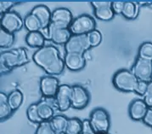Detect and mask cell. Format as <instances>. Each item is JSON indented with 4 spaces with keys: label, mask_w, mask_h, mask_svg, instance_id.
<instances>
[{
    "label": "cell",
    "mask_w": 152,
    "mask_h": 134,
    "mask_svg": "<svg viewBox=\"0 0 152 134\" xmlns=\"http://www.w3.org/2000/svg\"><path fill=\"white\" fill-rule=\"evenodd\" d=\"M32 60L48 75H61L66 67L64 57H62L60 50L53 44L44 45L37 50L32 55Z\"/></svg>",
    "instance_id": "cell-1"
},
{
    "label": "cell",
    "mask_w": 152,
    "mask_h": 134,
    "mask_svg": "<svg viewBox=\"0 0 152 134\" xmlns=\"http://www.w3.org/2000/svg\"><path fill=\"white\" fill-rule=\"evenodd\" d=\"M30 61L27 50L19 47L2 52L0 55V70L1 73L11 72L16 67H22Z\"/></svg>",
    "instance_id": "cell-2"
},
{
    "label": "cell",
    "mask_w": 152,
    "mask_h": 134,
    "mask_svg": "<svg viewBox=\"0 0 152 134\" xmlns=\"http://www.w3.org/2000/svg\"><path fill=\"white\" fill-rule=\"evenodd\" d=\"M138 79L131 70L120 69L116 71L112 78V84L116 90L122 92H134Z\"/></svg>",
    "instance_id": "cell-3"
},
{
    "label": "cell",
    "mask_w": 152,
    "mask_h": 134,
    "mask_svg": "<svg viewBox=\"0 0 152 134\" xmlns=\"http://www.w3.org/2000/svg\"><path fill=\"white\" fill-rule=\"evenodd\" d=\"M89 121L95 133H106L110 127V118L106 110L98 107L92 110L89 116Z\"/></svg>",
    "instance_id": "cell-4"
},
{
    "label": "cell",
    "mask_w": 152,
    "mask_h": 134,
    "mask_svg": "<svg viewBox=\"0 0 152 134\" xmlns=\"http://www.w3.org/2000/svg\"><path fill=\"white\" fill-rule=\"evenodd\" d=\"M69 29L72 34L74 35L88 34L96 29V21L90 15L83 14L73 19L72 23L71 24Z\"/></svg>",
    "instance_id": "cell-5"
},
{
    "label": "cell",
    "mask_w": 152,
    "mask_h": 134,
    "mask_svg": "<svg viewBox=\"0 0 152 134\" xmlns=\"http://www.w3.org/2000/svg\"><path fill=\"white\" fill-rule=\"evenodd\" d=\"M64 48L66 53H79L84 55L86 51H88L92 47L88 40V34H72L68 42L64 45Z\"/></svg>",
    "instance_id": "cell-6"
},
{
    "label": "cell",
    "mask_w": 152,
    "mask_h": 134,
    "mask_svg": "<svg viewBox=\"0 0 152 134\" xmlns=\"http://www.w3.org/2000/svg\"><path fill=\"white\" fill-rule=\"evenodd\" d=\"M1 28L9 33H15L20 31L24 26V19L15 11L10 10L1 15Z\"/></svg>",
    "instance_id": "cell-7"
},
{
    "label": "cell",
    "mask_w": 152,
    "mask_h": 134,
    "mask_svg": "<svg viewBox=\"0 0 152 134\" xmlns=\"http://www.w3.org/2000/svg\"><path fill=\"white\" fill-rule=\"evenodd\" d=\"M32 15H34L41 23V33L45 37L46 39L49 40V26L51 24V16L52 11H50L49 8L44 4H38L35 6L30 11Z\"/></svg>",
    "instance_id": "cell-8"
},
{
    "label": "cell",
    "mask_w": 152,
    "mask_h": 134,
    "mask_svg": "<svg viewBox=\"0 0 152 134\" xmlns=\"http://www.w3.org/2000/svg\"><path fill=\"white\" fill-rule=\"evenodd\" d=\"M90 102V94L84 86L81 85H72V108L83 110Z\"/></svg>",
    "instance_id": "cell-9"
},
{
    "label": "cell",
    "mask_w": 152,
    "mask_h": 134,
    "mask_svg": "<svg viewBox=\"0 0 152 134\" xmlns=\"http://www.w3.org/2000/svg\"><path fill=\"white\" fill-rule=\"evenodd\" d=\"M131 71L138 80L150 82L152 80V61L137 57Z\"/></svg>",
    "instance_id": "cell-10"
},
{
    "label": "cell",
    "mask_w": 152,
    "mask_h": 134,
    "mask_svg": "<svg viewBox=\"0 0 152 134\" xmlns=\"http://www.w3.org/2000/svg\"><path fill=\"white\" fill-rule=\"evenodd\" d=\"M73 21L72 11L64 7L57 8L52 11L51 26L60 28H69Z\"/></svg>",
    "instance_id": "cell-11"
},
{
    "label": "cell",
    "mask_w": 152,
    "mask_h": 134,
    "mask_svg": "<svg viewBox=\"0 0 152 134\" xmlns=\"http://www.w3.org/2000/svg\"><path fill=\"white\" fill-rule=\"evenodd\" d=\"M57 110L66 112L72 108V85L62 84L55 97Z\"/></svg>",
    "instance_id": "cell-12"
},
{
    "label": "cell",
    "mask_w": 152,
    "mask_h": 134,
    "mask_svg": "<svg viewBox=\"0 0 152 134\" xmlns=\"http://www.w3.org/2000/svg\"><path fill=\"white\" fill-rule=\"evenodd\" d=\"M60 85V81L55 76H43L41 78L39 83L40 92L44 98H55Z\"/></svg>",
    "instance_id": "cell-13"
},
{
    "label": "cell",
    "mask_w": 152,
    "mask_h": 134,
    "mask_svg": "<svg viewBox=\"0 0 152 134\" xmlns=\"http://www.w3.org/2000/svg\"><path fill=\"white\" fill-rule=\"evenodd\" d=\"M37 104V111L40 118L44 121H50L55 115V98H44L42 97Z\"/></svg>",
    "instance_id": "cell-14"
},
{
    "label": "cell",
    "mask_w": 152,
    "mask_h": 134,
    "mask_svg": "<svg viewBox=\"0 0 152 134\" xmlns=\"http://www.w3.org/2000/svg\"><path fill=\"white\" fill-rule=\"evenodd\" d=\"M91 5L94 8V12L96 18L101 21H108L112 20L115 14L111 8V2L110 1H92Z\"/></svg>",
    "instance_id": "cell-15"
},
{
    "label": "cell",
    "mask_w": 152,
    "mask_h": 134,
    "mask_svg": "<svg viewBox=\"0 0 152 134\" xmlns=\"http://www.w3.org/2000/svg\"><path fill=\"white\" fill-rule=\"evenodd\" d=\"M65 65L69 70L77 72L83 69L86 66V57L79 53H66L64 56Z\"/></svg>",
    "instance_id": "cell-16"
},
{
    "label": "cell",
    "mask_w": 152,
    "mask_h": 134,
    "mask_svg": "<svg viewBox=\"0 0 152 134\" xmlns=\"http://www.w3.org/2000/svg\"><path fill=\"white\" fill-rule=\"evenodd\" d=\"M148 108L149 107L147 106L144 99H140V98L134 99L129 104L128 114L133 121H143L148 110Z\"/></svg>",
    "instance_id": "cell-17"
},
{
    "label": "cell",
    "mask_w": 152,
    "mask_h": 134,
    "mask_svg": "<svg viewBox=\"0 0 152 134\" xmlns=\"http://www.w3.org/2000/svg\"><path fill=\"white\" fill-rule=\"evenodd\" d=\"M72 35V34L69 28H60L51 25L49 26V40L56 45H65Z\"/></svg>",
    "instance_id": "cell-18"
},
{
    "label": "cell",
    "mask_w": 152,
    "mask_h": 134,
    "mask_svg": "<svg viewBox=\"0 0 152 134\" xmlns=\"http://www.w3.org/2000/svg\"><path fill=\"white\" fill-rule=\"evenodd\" d=\"M26 43L27 45L32 48L40 49L45 45L46 38L41 32H28L25 38Z\"/></svg>",
    "instance_id": "cell-19"
},
{
    "label": "cell",
    "mask_w": 152,
    "mask_h": 134,
    "mask_svg": "<svg viewBox=\"0 0 152 134\" xmlns=\"http://www.w3.org/2000/svg\"><path fill=\"white\" fill-rule=\"evenodd\" d=\"M140 13V4L138 2L125 1L122 15L128 20L136 19Z\"/></svg>",
    "instance_id": "cell-20"
},
{
    "label": "cell",
    "mask_w": 152,
    "mask_h": 134,
    "mask_svg": "<svg viewBox=\"0 0 152 134\" xmlns=\"http://www.w3.org/2000/svg\"><path fill=\"white\" fill-rule=\"evenodd\" d=\"M13 110L8 102V95L4 92H0V121H4L12 115Z\"/></svg>",
    "instance_id": "cell-21"
},
{
    "label": "cell",
    "mask_w": 152,
    "mask_h": 134,
    "mask_svg": "<svg viewBox=\"0 0 152 134\" xmlns=\"http://www.w3.org/2000/svg\"><path fill=\"white\" fill-rule=\"evenodd\" d=\"M23 100H24V95L21 91L18 89H15L10 94H8V102L13 111L18 110L23 103Z\"/></svg>",
    "instance_id": "cell-22"
},
{
    "label": "cell",
    "mask_w": 152,
    "mask_h": 134,
    "mask_svg": "<svg viewBox=\"0 0 152 134\" xmlns=\"http://www.w3.org/2000/svg\"><path fill=\"white\" fill-rule=\"evenodd\" d=\"M68 118L64 115H55L49 121L57 134H63L66 127Z\"/></svg>",
    "instance_id": "cell-23"
},
{
    "label": "cell",
    "mask_w": 152,
    "mask_h": 134,
    "mask_svg": "<svg viewBox=\"0 0 152 134\" xmlns=\"http://www.w3.org/2000/svg\"><path fill=\"white\" fill-rule=\"evenodd\" d=\"M82 133V121L77 117L68 118L66 127L63 134H81Z\"/></svg>",
    "instance_id": "cell-24"
},
{
    "label": "cell",
    "mask_w": 152,
    "mask_h": 134,
    "mask_svg": "<svg viewBox=\"0 0 152 134\" xmlns=\"http://www.w3.org/2000/svg\"><path fill=\"white\" fill-rule=\"evenodd\" d=\"M24 27L28 32H40L42 29L40 21L31 12L25 16Z\"/></svg>",
    "instance_id": "cell-25"
},
{
    "label": "cell",
    "mask_w": 152,
    "mask_h": 134,
    "mask_svg": "<svg viewBox=\"0 0 152 134\" xmlns=\"http://www.w3.org/2000/svg\"><path fill=\"white\" fill-rule=\"evenodd\" d=\"M15 42L14 33H9L4 29H0V47L1 49L10 48Z\"/></svg>",
    "instance_id": "cell-26"
},
{
    "label": "cell",
    "mask_w": 152,
    "mask_h": 134,
    "mask_svg": "<svg viewBox=\"0 0 152 134\" xmlns=\"http://www.w3.org/2000/svg\"><path fill=\"white\" fill-rule=\"evenodd\" d=\"M138 57L152 61V43H143L139 48Z\"/></svg>",
    "instance_id": "cell-27"
},
{
    "label": "cell",
    "mask_w": 152,
    "mask_h": 134,
    "mask_svg": "<svg viewBox=\"0 0 152 134\" xmlns=\"http://www.w3.org/2000/svg\"><path fill=\"white\" fill-rule=\"evenodd\" d=\"M26 116L27 119L32 123L35 124H40L41 122H43V120L40 118V116L38 115V111H37V104H31L28 106L27 110H26Z\"/></svg>",
    "instance_id": "cell-28"
},
{
    "label": "cell",
    "mask_w": 152,
    "mask_h": 134,
    "mask_svg": "<svg viewBox=\"0 0 152 134\" xmlns=\"http://www.w3.org/2000/svg\"><path fill=\"white\" fill-rule=\"evenodd\" d=\"M35 134H57L49 121H44L37 125Z\"/></svg>",
    "instance_id": "cell-29"
},
{
    "label": "cell",
    "mask_w": 152,
    "mask_h": 134,
    "mask_svg": "<svg viewBox=\"0 0 152 134\" xmlns=\"http://www.w3.org/2000/svg\"><path fill=\"white\" fill-rule=\"evenodd\" d=\"M88 40H89V43H90V45H91L92 48L99 45L101 41H102V34L97 29H95V30H94L91 33H89L88 34Z\"/></svg>",
    "instance_id": "cell-30"
},
{
    "label": "cell",
    "mask_w": 152,
    "mask_h": 134,
    "mask_svg": "<svg viewBox=\"0 0 152 134\" xmlns=\"http://www.w3.org/2000/svg\"><path fill=\"white\" fill-rule=\"evenodd\" d=\"M147 87H148V82L139 80L138 83H137V85L135 86L134 93H136L139 96L144 97L145 95L146 91H147Z\"/></svg>",
    "instance_id": "cell-31"
},
{
    "label": "cell",
    "mask_w": 152,
    "mask_h": 134,
    "mask_svg": "<svg viewBox=\"0 0 152 134\" xmlns=\"http://www.w3.org/2000/svg\"><path fill=\"white\" fill-rule=\"evenodd\" d=\"M15 4H16L15 1H0V14L3 15L10 11V9L15 5Z\"/></svg>",
    "instance_id": "cell-32"
},
{
    "label": "cell",
    "mask_w": 152,
    "mask_h": 134,
    "mask_svg": "<svg viewBox=\"0 0 152 134\" xmlns=\"http://www.w3.org/2000/svg\"><path fill=\"white\" fill-rule=\"evenodd\" d=\"M81 134H96L92 127L89 120L86 119L82 121V133Z\"/></svg>",
    "instance_id": "cell-33"
},
{
    "label": "cell",
    "mask_w": 152,
    "mask_h": 134,
    "mask_svg": "<svg viewBox=\"0 0 152 134\" xmlns=\"http://www.w3.org/2000/svg\"><path fill=\"white\" fill-rule=\"evenodd\" d=\"M123 6H124L123 1H113V2H111V8H112V10H113L114 14L122 15Z\"/></svg>",
    "instance_id": "cell-34"
},
{
    "label": "cell",
    "mask_w": 152,
    "mask_h": 134,
    "mask_svg": "<svg viewBox=\"0 0 152 134\" xmlns=\"http://www.w3.org/2000/svg\"><path fill=\"white\" fill-rule=\"evenodd\" d=\"M142 121L144 122L146 126H148V127L152 128V108H150V107L148 108V110L146 112L145 116L144 117V119H143Z\"/></svg>",
    "instance_id": "cell-35"
},
{
    "label": "cell",
    "mask_w": 152,
    "mask_h": 134,
    "mask_svg": "<svg viewBox=\"0 0 152 134\" xmlns=\"http://www.w3.org/2000/svg\"><path fill=\"white\" fill-rule=\"evenodd\" d=\"M144 98H152V80L148 82V87Z\"/></svg>",
    "instance_id": "cell-36"
},
{
    "label": "cell",
    "mask_w": 152,
    "mask_h": 134,
    "mask_svg": "<svg viewBox=\"0 0 152 134\" xmlns=\"http://www.w3.org/2000/svg\"><path fill=\"white\" fill-rule=\"evenodd\" d=\"M144 101L145 102L148 107L152 108V98H144Z\"/></svg>",
    "instance_id": "cell-37"
},
{
    "label": "cell",
    "mask_w": 152,
    "mask_h": 134,
    "mask_svg": "<svg viewBox=\"0 0 152 134\" xmlns=\"http://www.w3.org/2000/svg\"><path fill=\"white\" fill-rule=\"evenodd\" d=\"M146 5L149 7V8L152 9V2H147V4Z\"/></svg>",
    "instance_id": "cell-38"
},
{
    "label": "cell",
    "mask_w": 152,
    "mask_h": 134,
    "mask_svg": "<svg viewBox=\"0 0 152 134\" xmlns=\"http://www.w3.org/2000/svg\"><path fill=\"white\" fill-rule=\"evenodd\" d=\"M96 134H109L108 133H96Z\"/></svg>",
    "instance_id": "cell-39"
}]
</instances>
